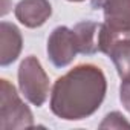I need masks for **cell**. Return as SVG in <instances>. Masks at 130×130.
I'll list each match as a JSON object with an SVG mask.
<instances>
[{
    "label": "cell",
    "mask_w": 130,
    "mask_h": 130,
    "mask_svg": "<svg viewBox=\"0 0 130 130\" xmlns=\"http://www.w3.org/2000/svg\"><path fill=\"white\" fill-rule=\"evenodd\" d=\"M107 90L103 71L93 64H80L60 77L51 92V110L66 121H80L93 115Z\"/></svg>",
    "instance_id": "obj_1"
},
{
    "label": "cell",
    "mask_w": 130,
    "mask_h": 130,
    "mask_svg": "<svg viewBox=\"0 0 130 130\" xmlns=\"http://www.w3.org/2000/svg\"><path fill=\"white\" fill-rule=\"evenodd\" d=\"M34 125L29 107L20 100L15 87L8 80H0V128L19 130Z\"/></svg>",
    "instance_id": "obj_2"
},
{
    "label": "cell",
    "mask_w": 130,
    "mask_h": 130,
    "mask_svg": "<svg viewBox=\"0 0 130 130\" xmlns=\"http://www.w3.org/2000/svg\"><path fill=\"white\" fill-rule=\"evenodd\" d=\"M19 87L23 96L37 107L43 106L49 96V78L34 55L26 57L20 64Z\"/></svg>",
    "instance_id": "obj_3"
},
{
    "label": "cell",
    "mask_w": 130,
    "mask_h": 130,
    "mask_svg": "<svg viewBox=\"0 0 130 130\" xmlns=\"http://www.w3.org/2000/svg\"><path fill=\"white\" fill-rule=\"evenodd\" d=\"M101 52L113 61L122 81H130V34L116 32L103 23Z\"/></svg>",
    "instance_id": "obj_4"
},
{
    "label": "cell",
    "mask_w": 130,
    "mask_h": 130,
    "mask_svg": "<svg viewBox=\"0 0 130 130\" xmlns=\"http://www.w3.org/2000/svg\"><path fill=\"white\" fill-rule=\"evenodd\" d=\"M77 54H80L78 41L74 29L58 26L52 31L47 40V57L55 68H64L71 64Z\"/></svg>",
    "instance_id": "obj_5"
},
{
    "label": "cell",
    "mask_w": 130,
    "mask_h": 130,
    "mask_svg": "<svg viewBox=\"0 0 130 130\" xmlns=\"http://www.w3.org/2000/svg\"><path fill=\"white\" fill-rule=\"evenodd\" d=\"M93 9H103L104 23L116 31L130 34V0H92Z\"/></svg>",
    "instance_id": "obj_6"
},
{
    "label": "cell",
    "mask_w": 130,
    "mask_h": 130,
    "mask_svg": "<svg viewBox=\"0 0 130 130\" xmlns=\"http://www.w3.org/2000/svg\"><path fill=\"white\" fill-rule=\"evenodd\" d=\"M17 20L26 28H40L52 14L49 0H22L14 11Z\"/></svg>",
    "instance_id": "obj_7"
},
{
    "label": "cell",
    "mask_w": 130,
    "mask_h": 130,
    "mask_svg": "<svg viewBox=\"0 0 130 130\" xmlns=\"http://www.w3.org/2000/svg\"><path fill=\"white\" fill-rule=\"evenodd\" d=\"M22 34L12 23H0V64L8 66L14 63L22 52Z\"/></svg>",
    "instance_id": "obj_8"
},
{
    "label": "cell",
    "mask_w": 130,
    "mask_h": 130,
    "mask_svg": "<svg viewBox=\"0 0 130 130\" xmlns=\"http://www.w3.org/2000/svg\"><path fill=\"white\" fill-rule=\"evenodd\" d=\"M74 32L78 41L80 54L83 55H93L101 52V41H103V23L95 22H81L74 26Z\"/></svg>",
    "instance_id": "obj_9"
},
{
    "label": "cell",
    "mask_w": 130,
    "mask_h": 130,
    "mask_svg": "<svg viewBox=\"0 0 130 130\" xmlns=\"http://www.w3.org/2000/svg\"><path fill=\"white\" fill-rule=\"evenodd\" d=\"M100 127H101V128H104V127H110V128L128 127V128H130V122H127L121 113H118V112H113V113H109V115L106 116V119L101 122V125H100Z\"/></svg>",
    "instance_id": "obj_10"
},
{
    "label": "cell",
    "mask_w": 130,
    "mask_h": 130,
    "mask_svg": "<svg viewBox=\"0 0 130 130\" xmlns=\"http://www.w3.org/2000/svg\"><path fill=\"white\" fill-rule=\"evenodd\" d=\"M119 98L127 112H130V81H122L119 87Z\"/></svg>",
    "instance_id": "obj_11"
},
{
    "label": "cell",
    "mask_w": 130,
    "mask_h": 130,
    "mask_svg": "<svg viewBox=\"0 0 130 130\" xmlns=\"http://www.w3.org/2000/svg\"><path fill=\"white\" fill-rule=\"evenodd\" d=\"M69 2H83V0H69Z\"/></svg>",
    "instance_id": "obj_12"
}]
</instances>
